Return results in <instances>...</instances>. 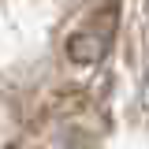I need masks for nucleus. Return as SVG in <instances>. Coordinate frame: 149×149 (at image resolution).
I'll list each match as a JSON object with an SVG mask.
<instances>
[{"mask_svg":"<svg viewBox=\"0 0 149 149\" xmlns=\"http://www.w3.org/2000/svg\"><path fill=\"white\" fill-rule=\"evenodd\" d=\"M108 45H112V30L90 26V30H78V34L67 41V56H71L74 63H97L101 56L108 52Z\"/></svg>","mask_w":149,"mask_h":149,"instance_id":"1","label":"nucleus"}]
</instances>
